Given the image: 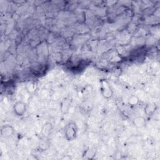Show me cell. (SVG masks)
Returning a JSON list of instances; mask_svg holds the SVG:
<instances>
[{
    "label": "cell",
    "instance_id": "obj_1",
    "mask_svg": "<svg viewBox=\"0 0 160 160\" xmlns=\"http://www.w3.org/2000/svg\"><path fill=\"white\" fill-rule=\"evenodd\" d=\"M78 127L75 122H69L64 128V136L65 139L68 141L74 140L77 137Z\"/></svg>",
    "mask_w": 160,
    "mask_h": 160
},
{
    "label": "cell",
    "instance_id": "obj_2",
    "mask_svg": "<svg viewBox=\"0 0 160 160\" xmlns=\"http://www.w3.org/2000/svg\"><path fill=\"white\" fill-rule=\"evenodd\" d=\"M100 82V91L101 95L106 99H109L113 96V91L109 82L106 79H101Z\"/></svg>",
    "mask_w": 160,
    "mask_h": 160
},
{
    "label": "cell",
    "instance_id": "obj_3",
    "mask_svg": "<svg viewBox=\"0 0 160 160\" xmlns=\"http://www.w3.org/2000/svg\"><path fill=\"white\" fill-rule=\"evenodd\" d=\"M12 110L16 116H23L27 111V104L22 101H18L13 104Z\"/></svg>",
    "mask_w": 160,
    "mask_h": 160
},
{
    "label": "cell",
    "instance_id": "obj_4",
    "mask_svg": "<svg viewBox=\"0 0 160 160\" xmlns=\"http://www.w3.org/2000/svg\"><path fill=\"white\" fill-rule=\"evenodd\" d=\"M14 128L9 124H6L2 126L1 129V135L4 138H8L11 137L14 134Z\"/></svg>",
    "mask_w": 160,
    "mask_h": 160
},
{
    "label": "cell",
    "instance_id": "obj_5",
    "mask_svg": "<svg viewBox=\"0 0 160 160\" xmlns=\"http://www.w3.org/2000/svg\"><path fill=\"white\" fill-rule=\"evenodd\" d=\"M132 121L133 125L137 128H143L146 124V119L143 116H136Z\"/></svg>",
    "mask_w": 160,
    "mask_h": 160
},
{
    "label": "cell",
    "instance_id": "obj_6",
    "mask_svg": "<svg viewBox=\"0 0 160 160\" xmlns=\"http://www.w3.org/2000/svg\"><path fill=\"white\" fill-rule=\"evenodd\" d=\"M139 102H140V99L139 97L134 94L130 96L128 99V103L131 107H134L138 106Z\"/></svg>",
    "mask_w": 160,
    "mask_h": 160
},
{
    "label": "cell",
    "instance_id": "obj_7",
    "mask_svg": "<svg viewBox=\"0 0 160 160\" xmlns=\"http://www.w3.org/2000/svg\"><path fill=\"white\" fill-rule=\"evenodd\" d=\"M52 129V124L50 122H47L44 124L41 129V133L44 136H48L51 133V131Z\"/></svg>",
    "mask_w": 160,
    "mask_h": 160
},
{
    "label": "cell",
    "instance_id": "obj_8",
    "mask_svg": "<svg viewBox=\"0 0 160 160\" xmlns=\"http://www.w3.org/2000/svg\"><path fill=\"white\" fill-rule=\"evenodd\" d=\"M156 106L154 104H149L144 107V112L148 115H151L156 110Z\"/></svg>",
    "mask_w": 160,
    "mask_h": 160
},
{
    "label": "cell",
    "instance_id": "obj_9",
    "mask_svg": "<svg viewBox=\"0 0 160 160\" xmlns=\"http://www.w3.org/2000/svg\"><path fill=\"white\" fill-rule=\"evenodd\" d=\"M70 106H71V101L69 99H64V101L62 102V104H61V110L62 111H63L64 112L66 113L69 108H70Z\"/></svg>",
    "mask_w": 160,
    "mask_h": 160
},
{
    "label": "cell",
    "instance_id": "obj_10",
    "mask_svg": "<svg viewBox=\"0 0 160 160\" xmlns=\"http://www.w3.org/2000/svg\"><path fill=\"white\" fill-rule=\"evenodd\" d=\"M26 89H27V91H29V92H32L35 91L36 89V86H35V84L34 83H32V82H29V83H28L26 84Z\"/></svg>",
    "mask_w": 160,
    "mask_h": 160
}]
</instances>
